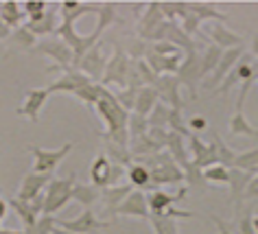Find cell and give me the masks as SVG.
<instances>
[{"instance_id": "obj_1", "label": "cell", "mask_w": 258, "mask_h": 234, "mask_svg": "<svg viewBox=\"0 0 258 234\" xmlns=\"http://www.w3.org/2000/svg\"><path fill=\"white\" fill-rule=\"evenodd\" d=\"M94 109L107 127L105 132L101 134V138L105 142H114V145H118V147L129 149V129H127L129 112L118 103L116 94H112L107 88L101 86V99L94 105Z\"/></svg>"}, {"instance_id": "obj_2", "label": "cell", "mask_w": 258, "mask_h": 234, "mask_svg": "<svg viewBox=\"0 0 258 234\" xmlns=\"http://www.w3.org/2000/svg\"><path fill=\"white\" fill-rule=\"evenodd\" d=\"M77 184L75 175L68 178H53L48 182L46 191H44V212L42 214H57L61 208H66V204L73 199V186Z\"/></svg>"}, {"instance_id": "obj_3", "label": "cell", "mask_w": 258, "mask_h": 234, "mask_svg": "<svg viewBox=\"0 0 258 234\" xmlns=\"http://www.w3.org/2000/svg\"><path fill=\"white\" fill-rule=\"evenodd\" d=\"M73 142H66V145H61L59 149H53V151H48V149H42V147H35V145H29V153L35 158V166H33V173H40V175H50L53 178V173L59 168V164L63 162V158L73 151Z\"/></svg>"}, {"instance_id": "obj_4", "label": "cell", "mask_w": 258, "mask_h": 234, "mask_svg": "<svg viewBox=\"0 0 258 234\" xmlns=\"http://www.w3.org/2000/svg\"><path fill=\"white\" fill-rule=\"evenodd\" d=\"M125 171H127V168L114 164L107 155H99V158L92 162V166H90V178H92V184L103 191V188L118 186L120 178H122V175H127Z\"/></svg>"}, {"instance_id": "obj_5", "label": "cell", "mask_w": 258, "mask_h": 234, "mask_svg": "<svg viewBox=\"0 0 258 234\" xmlns=\"http://www.w3.org/2000/svg\"><path fill=\"white\" fill-rule=\"evenodd\" d=\"M129 68H132V60H129V55L120 46H116L114 55L109 57V62H107V66H105V73H103V77H101V86L105 88L107 83L127 86Z\"/></svg>"}, {"instance_id": "obj_6", "label": "cell", "mask_w": 258, "mask_h": 234, "mask_svg": "<svg viewBox=\"0 0 258 234\" xmlns=\"http://www.w3.org/2000/svg\"><path fill=\"white\" fill-rule=\"evenodd\" d=\"M57 225L63 227V230H68V232H73V234H94L96 230H105V227H109L112 223L99 219L92 208H86L77 219H68V221L57 219Z\"/></svg>"}, {"instance_id": "obj_7", "label": "cell", "mask_w": 258, "mask_h": 234, "mask_svg": "<svg viewBox=\"0 0 258 234\" xmlns=\"http://www.w3.org/2000/svg\"><path fill=\"white\" fill-rule=\"evenodd\" d=\"M177 79L182 86L188 88V94L190 99H197V86L199 81L204 79L202 77V60H199V53H186L184 62L179 64V70H177Z\"/></svg>"}, {"instance_id": "obj_8", "label": "cell", "mask_w": 258, "mask_h": 234, "mask_svg": "<svg viewBox=\"0 0 258 234\" xmlns=\"http://www.w3.org/2000/svg\"><path fill=\"white\" fill-rule=\"evenodd\" d=\"M156 92L160 94V101L164 103V105H169L171 109H177V112H184V101L182 96H179V88H182V83L175 75H162L158 77L156 81Z\"/></svg>"}, {"instance_id": "obj_9", "label": "cell", "mask_w": 258, "mask_h": 234, "mask_svg": "<svg viewBox=\"0 0 258 234\" xmlns=\"http://www.w3.org/2000/svg\"><path fill=\"white\" fill-rule=\"evenodd\" d=\"M186 195H188V186H182L179 193H175V195L166 193L162 188H153V191L147 195V206H149V212L153 217H162L169 208H173L177 201H182Z\"/></svg>"}, {"instance_id": "obj_10", "label": "cell", "mask_w": 258, "mask_h": 234, "mask_svg": "<svg viewBox=\"0 0 258 234\" xmlns=\"http://www.w3.org/2000/svg\"><path fill=\"white\" fill-rule=\"evenodd\" d=\"M245 55V48L243 46H236V48H230V50H223V57L221 62H219V66L215 68V73H212L208 79L204 81V88L208 90H217V86H221L223 79L230 75V70L236 66L238 60Z\"/></svg>"}, {"instance_id": "obj_11", "label": "cell", "mask_w": 258, "mask_h": 234, "mask_svg": "<svg viewBox=\"0 0 258 234\" xmlns=\"http://www.w3.org/2000/svg\"><path fill=\"white\" fill-rule=\"evenodd\" d=\"M42 55H48L55 60V66L59 68H70L75 62V53L73 48L68 46L63 40H44V42H37V46L33 48Z\"/></svg>"}, {"instance_id": "obj_12", "label": "cell", "mask_w": 258, "mask_h": 234, "mask_svg": "<svg viewBox=\"0 0 258 234\" xmlns=\"http://www.w3.org/2000/svg\"><path fill=\"white\" fill-rule=\"evenodd\" d=\"M61 77L57 79L55 83H50V86L46 88L48 90V94H55V92H68V94H75L79 88L83 86H88V83H92V79L90 77H86L81 73V70H77V68H63L61 70Z\"/></svg>"}, {"instance_id": "obj_13", "label": "cell", "mask_w": 258, "mask_h": 234, "mask_svg": "<svg viewBox=\"0 0 258 234\" xmlns=\"http://www.w3.org/2000/svg\"><path fill=\"white\" fill-rule=\"evenodd\" d=\"M107 57H105V50H103V44H94L92 48L83 55V60L79 62L77 70H81L86 77L90 79H101V75L105 73V66H107Z\"/></svg>"}, {"instance_id": "obj_14", "label": "cell", "mask_w": 258, "mask_h": 234, "mask_svg": "<svg viewBox=\"0 0 258 234\" xmlns=\"http://www.w3.org/2000/svg\"><path fill=\"white\" fill-rule=\"evenodd\" d=\"M112 217H138V219H149V206H147V197L143 191H134L122 204L112 212Z\"/></svg>"}, {"instance_id": "obj_15", "label": "cell", "mask_w": 258, "mask_h": 234, "mask_svg": "<svg viewBox=\"0 0 258 234\" xmlns=\"http://www.w3.org/2000/svg\"><path fill=\"white\" fill-rule=\"evenodd\" d=\"M164 22L162 9H160V3H149L147 5V11L140 16V22L136 27V33L143 42H149V37L156 33V29Z\"/></svg>"}, {"instance_id": "obj_16", "label": "cell", "mask_w": 258, "mask_h": 234, "mask_svg": "<svg viewBox=\"0 0 258 234\" xmlns=\"http://www.w3.org/2000/svg\"><path fill=\"white\" fill-rule=\"evenodd\" d=\"M53 180L50 175H40V173H27L22 178V184L20 188H18V199L20 201H33L37 195H42L44 191H46L48 182Z\"/></svg>"}, {"instance_id": "obj_17", "label": "cell", "mask_w": 258, "mask_h": 234, "mask_svg": "<svg viewBox=\"0 0 258 234\" xmlns=\"http://www.w3.org/2000/svg\"><path fill=\"white\" fill-rule=\"evenodd\" d=\"M145 62L149 64V68H151L158 77H162V75H177L179 64L184 62V57H182V53L162 57V55H156V53H151V50H147Z\"/></svg>"}, {"instance_id": "obj_18", "label": "cell", "mask_w": 258, "mask_h": 234, "mask_svg": "<svg viewBox=\"0 0 258 234\" xmlns=\"http://www.w3.org/2000/svg\"><path fill=\"white\" fill-rule=\"evenodd\" d=\"M46 99H48V90L46 88L44 90H31V92L27 94V99H24V103L16 109V114L18 116H27L31 123H37L40 121V112H42Z\"/></svg>"}, {"instance_id": "obj_19", "label": "cell", "mask_w": 258, "mask_h": 234, "mask_svg": "<svg viewBox=\"0 0 258 234\" xmlns=\"http://www.w3.org/2000/svg\"><path fill=\"white\" fill-rule=\"evenodd\" d=\"M149 173H151V186L153 188L186 182L184 171L175 164V162H169V164H164V166H158V168H153V171H149Z\"/></svg>"}, {"instance_id": "obj_20", "label": "cell", "mask_w": 258, "mask_h": 234, "mask_svg": "<svg viewBox=\"0 0 258 234\" xmlns=\"http://www.w3.org/2000/svg\"><path fill=\"white\" fill-rule=\"evenodd\" d=\"M134 191H136V188L132 184H118V186H112V188H103L101 199H103V204H105V212L112 214Z\"/></svg>"}, {"instance_id": "obj_21", "label": "cell", "mask_w": 258, "mask_h": 234, "mask_svg": "<svg viewBox=\"0 0 258 234\" xmlns=\"http://www.w3.org/2000/svg\"><path fill=\"white\" fill-rule=\"evenodd\" d=\"M254 175L251 173H245L241 168H230V182L228 184L232 186V201L234 206L241 210L243 208V199H245V191H247V184L251 182Z\"/></svg>"}, {"instance_id": "obj_22", "label": "cell", "mask_w": 258, "mask_h": 234, "mask_svg": "<svg viewBox=\"0 0 258 234\" xmlns=\"http://www.w3.org/2000/svg\"><path fill=\"white\" fill-rule=\"evenodd\" d=\"M208 35H210V40L215 42V46H219L221 50H230V48H236V46L243 44L241 35L234 33V31H228L223 24H219V22H217V27L210 29Z\"/></svg>"}, {"instance_id": "obj_23", "label": "cell", "mask_w": 258, "mask_h": 234, "mask_svg": "<svg viewBox=\"0 0 258 234\" xmlns=\"http://www.w3.org/2000/svg\"><path fill=\"white\" fill-rule=\"evenodd\" d=\"M243 105H245V99H238L236 101V112L230 119V134L232 136H251V138H258V129L251 127L247 123V119H245V114H243Z\"/></svg>"}, {"instance_id": "obj_24", "label": "cell", "mask_w": 258, "mask_h": 234, "mask_svg": "<svg viewBox=\"0 0 258 234\" xmlns=\"http://www.w3.org/2000/svg\"><path fill=\"white\" fill-rule=\"evenodd\" d=\"M160 103V94L156 92V88H151V86H145V88H140V92L136 96V107H134V114H138V116H149L153 112V107H156Z\"/></svg>"}, {"instance_id": "obj_25", "label": "cell", "mask_w": 258, "mask_h": 234, "mask_svg": "<svg viewBox=\"0 0 258 234\" xmlns=\"http://www.w3.org/2000/svg\"><path fill=\"white\" fill-rule=\"evenodd\" d=\"M101 188H96L94 184H81V182H77V184L73 186V199L77 201V204L83 206V210L90 206H94V201L101 199Z\"/></svg>"}, {"instance_id": "obj_26", "label": "cell", "mask_w": 258, "mask_h": 234, "mask_svg": "<svg viewBox=\"0 0 258 234\" xmlns=\"http://www.w3.org/2000/svg\"><path fill=\"white\" fill-rule=\"evenodd\" d=\"M188 11L195 18H199V22L217 20L219 24H225V20H228L223 14H219V11L215 9V5H212V3H188Z\"/></svg>"}, {"instance_id": "obj_27", "label": "cell", "mask_w": 258, "mask_h": 234, "mask_svg": "<svg viewBox=\"0 0 258 234\" xmlns=\"http://www.w3.org/2000/svg\"><path fill=\"white\" fill-rule=\"evenodd\" d=\"M7 204H9V208H14V210H16V214L20 217V221L24 223V227L35 225V223H37V219H40V214H37L33 208H31L29 201H20L18 197H9V199H7Z\"/></svg>"}, {"instance_id": "obj_28", "label": "cell", "mask_w": 258, "mask_h": 234, "mask_svg": "<svg viewBox=\"0 0 258 234\" xmlns=\"http://www.w3.org/2000/svg\"><path fill=\"white\" fill-rule=\"evenodd\" d=\"M22 11H20V5L16 0H7V3L0 5V20L7 24L9 29H20L22 27Z\"/></svg>"}, {"instance_id": "obj_29", "label": "cell", "mask_w": 258, "mask_h": 234, "mask_svg": "<svg viewBox=\"0 0 258 234\" xmlns=\"http://www.w3.org/2000/svg\"><path fill=\"white\" fill-rule=\"evenodd\" d=\"M125 173H127V178H129V184H132L134 188H147V186H149L151 191H153L149 168H145L143 164L134 162L132 166H127V171H125Z\"/></svg>"}, {"instance_id": "obj_30", "label": "cell", "mask_w": 258, "mask_h": 234, "mask_svg": "<svg viewBox=\"0 0 258 234\" xmlns=\"http://www.w3.org/2000/svg\"><path fill=\"white\" fill-rule=\"evenodd\" d=\"M57 27H59V24H57V16H55V11H46V16H44L40 22H27V24H24V29H29L35 37H37V35L55 33Z\"/></svg>"}, {"instance_id": "obj_31", "label": "cell", "mask_w": 258, "mask_h": 234, "mask_svg": "<svg viewBox=\"0 0 258 234\" xmlns=\"http://www.w3.org/2000/svg\"><path fill=\"white\" fill-rule=\"evenodd\" d=\"M232 168H241L245 173L256 175L258 173V147L251 149V151H245V153H236L234 166Z\"/></svg>"}, {"instance_id": "obj_32", "label": "cell", "mask_w": 258, "mask_h": 234, "mask_svg": "<svg viewBox=\"0 0 258 234\" xmlns=\"http://www.w3.org/2000/svg\"><path fill=\"white\" fill-rule=\"evenodd\" d=\"M221 57H223V50L219 46H208L206 48V53L199 57V60H202V77H208V75L215 73V68L219 66Z\"/></svg>"}, {"instance_id": "obj_33", "label": "cell", "mask_w": 258, "mask_h": 234, "mask_svg": "<svg viewBox=\"0 0 258 234\" xmlns=\"http://www.w3.org/2000/svg\"><path fill=\"white\" fill-rule=\"evenodd\" d=\"M171 119V107L164 105V103H158L153 107V112L147 116V123H149V129H166Z\"/></svg>"}, {"instance_id": "obj_34", "label": "cell", "mask_w": 258, "mask_h": 234, "mask_svg": "<svg viewBox=\"0 0 258 234\" xmlns=\"http://www.w3.org/2000/svg\"><path fill=\"white\" fill-rule=\"evenodd\" d=\"M9 42L11 44H16L18 48H22V50H31V48H35L37 46V42H35V35L31 33L29 29H16V31H11V35H9Z\"/></svg>"}, {"instance_id": "obj_35", "label": "cell", "mask_w": 258, "mask_h": 234, "mask_svg": "<svg viewBox=\"0 0 258 234\" xmlns=\"http://www.w3.org/2000/svg\"><path fill=\"white\" fill-rule=\"evenodd\" d=\"M75 96L81 103H86L88 107H94L96 103H99V99H101V83H94V81L88 83V86H83V88L77 90Z\"/></svg>"}, {"instance_id": "obj_36", "label": "cell", "mask_w": 258, "mask_h": 234, "mask_svg": "<svg viewBox=\"0 0 258 234\" xmlns=\"http://www.w3.org/2000/svg\"><path fill=\"white\" fill-rule=\"evenodd\" d=\"M107 155H112L114 164H118L122 168L134 164V155L127 147H118V145H114V142H107Z\"/></svg>"}, {"instance_id": "obj_37", "label": "cell", "mask_w": 258, "mask_h": 234, "mask_svg": "<svg viewBox=\"0 0 258 234\" xmlns=\"http://www.w3.org/2000/svg\"><path fill=\"white\" fill-rule=\"evenodd\" d=\"M212 145H215V149H217V158H219V164H223V166H228V168H232L234 166V158H236V153L234 151H230V147L225 145V142L221 140V136H212Z\"/></svg>"}, {"instance_id": "obj_38", "label": "cell", "mask_w": 258, "mask_h": 234, "mask_svg": "<svg viewBox=\"0 0 258 234\" xmlns=\"http://www.w3.org/2000/svg\"><path fill=\"white\" fill-rule=\"evenodd\" d=\"M57 227V219L50 217V214H42L40 219H37L35 225L31 227H24V234H53V230Z\"/></svg>"}, {"instance_id": "obj_39", "label": "cell", "mask_w": 258, "mask_h": 234, "mask_svg": "<svg viewBox=\"0 0 258 234\" xmlns=\"http://www.w3.org/2000/svg\"><path fill=\"white\" fill-rule=\"evenodd\" d=\"M202 173H204L206 182H217V184H228V182H230V168L223 166V164L208 166V168H204Z\"/></svg>"}, {"instance_id": "obj_40", "label": "cell", "mask_w": 258, "mask_h": 234, "mask_svg": "<svg viewBox=\"0 0 258 234\" xmlns=\"http://www.w3.org/2000/svg\"><path fill=\"white\" fill-rule=\"evenodd\" d=\"M127 129H129V140H134V138H138V136H145L147 132H149V123H147L145 116L129 114Z\"/></svg>"}, {"instance_id": "obj_41", "label": "cell", "mask_w": 258, "mask_h": 234, "mask_svg": "<svg viewBox=\"0 0 258 234\" xmlns=\"http://www.w3.org/2000/svg\"><path fill=\"white\" fill-rule=\"evenodd\" d=\"M24 14L29 16L27 22H40L46 16V3L44 0H27L24 3Z\"/></svg>"}, {"instance_id": "obj_42", "label": "cell", "mask_w": 258, "mask_h": 234, "mask_svg": "<svg viewBox=\"0 0 258 234\" xmlns=\"http://www.w3.org/2000/svg\"><path fill=\"white\" fill-rule=\"evenodd\" d=\"M151 225H153V232L156 234H179L177 230V223L175 219H166V217H149Z\"/></svg>"}, {"instance_id": "obj_43", "label": "cell", "mask_w": 258, "mask_h": 234, "mask_svg": "<svg viewBox=\"0 0 258 234\" xmlns=\"http://www.w3.org/2000/svg\"><path fill=\"white\" fill-rule=\"evenodd\" d=\"M169 127H171V132L179 134V136H182V138H188V136H190V129H188V125H186V123H184V119H182V112H177V109H171Z\"/></svg>"}, {"instance_id": "obj_44", "label": "cell", "mask_w": 258, "mask_h": 234, "mask_svg": "<svg viewBox=\"0 0 258 234\" xmlns=\"http://www.w3.org/2000/svg\"><path fill=\"white\" fill-rule=\"evenodd\" d=\"M138 92H140V90H136V88H127V90H122V92L116 94V99H118V103L127 109V112H134V107H136V96H138Z\"/></svg>"}, {"instance_id": "obj_45", "label": "cell", "mask_w": 258, "mask_h": 234, "mask_svg": "<svg viewBox=\"0 0 258 234\" xmlns=\"http://www.w3.org/2000/svg\"><path fill=\"white\" fill-rule=\"evenodd\" d=\"M136 70H138V75H140V79H143L145 86H156V81H158V75L153 73V70L149 68V64H147L145 60H138L136 62Z\"/></svg>"}, {"instance_id": "obj_46", "label": "cell", "mask_w": 258, "mask_h": 234, "mask_svg": "<svg viewBox=\"0 0 258 234\" xmlns=\"http://www.w3.org/2000/svg\"><path fill=\"white\" fill-rule=\"evenodd\" d=\"M149 50H151V53H156V55H162V57H169V55L182 53V50H179L177 46H173V44H169V42H156Z\"/></svg>"}, {"instance_id": "obj_47", "label": "cell", "mask_w": 258, "mask_h": 234, "mask_svg": "<svg viewBox=\"0 0 258 234\" xmlns=\"http://www.w3.org/2000/svg\"><path fill=\"white\" fill-rule=\"evenodd\" d=\"M199 24H202V22H199V18H195V16H188V18H184V20H182V24H179V27H182L184 29V33L186 35H195L197 33V29H199Z\"/></svg>"}, {"instance_id": "obj_48", "label": "cell", "mask_w": 258, "mask_h": 234, "mask_svg": "<svg viewBox=\"0 0 258 234\" xmlns=\"http://www.w3.org/2000/svg\"><path fill=\"white\" fill-rule=\"evenodd\" d=\"M238 230L241 234H254V227H251V212L245 210L243 217H238Z\"/></svg>"}, {"instance_id": "obj_49", "label": "cell", "mask_w": 258, "mask_h": 234, "mask_svg": "<svg viewBox=\"0 0 258 234\" xmlns=\"http://www.w3.org/2000/svg\"><path fill=\"white\" fill-rule=\"evenodd\" d=\"M147 134H149L151 138L158 142V145L166 147V140H169V132H166V129H149V132H147Z\"/></svg>"}, {"instance_id": "obj_50", "label": "cell", "mask_w": 258, "mask_h": 234, "mask_svg": "<svg viewBox=\"0 0 258 234\" xmlns=\"http://www.w3.org/2000/svg\"><path fill=\"white\" fill-rule=\"evenodd\" d=\"M206 127H208V123H206L204 116H192V119L188 121V129H190V134H192V132H204Z\"/></svg>"}, {"instance_id": "obj_51", "label": "cell", "mask_w": 258, "mask_h": 234, "mask_svg": "<svg viewBox=\"0 0 258 234\" xmlns=\"http://www.w3.org/2000/svg\"><path fill=\"white\" fill-rule=\"evenodd\" d=\"M245 197H247V199H258V173L254 175V178H251V182L247 184Z\"/></svg>"}, {"instance_id": "obj_52", "label": "cell", "mask_w": 258, "mask_h": 234, "mask_svg": "<svg viewBox=\"0 0 258 234\" xmlns=\"http://www.w3.org/2000/svg\"><path fill=\"white\" fill-rule=\"evenodd\" d=\"M210 221L217 225V232L219 234H234V230H230L228 223H225L223 219H219V217H215V214H210Z\"/></svg>"}, {"instance_id": "obj_53", "label": "cell", "mask_w": 258, "mask_h": 234, "mask_svg": "<svg viewBox=\"0 0 258 234\" xmlns=\"http://www.w3.org/2000/svg\"><path fill=\"white\" fill-rule=\"evenodd\" d=\"M7 212H9V204H7V199L0 197V223H3V219L7 217Z\"/></svg>"}, {"instance_id": "obj_54", "label": "cell", "mask_w": 258, "mask_h": 234, "mask_svg": "<svg viewBox=\"0 0 258 234\" xmlns=\"http://www.w3.org/2000/svg\"><path fill=\"white\" fill-rule=\"evenodd\" d=\"M11 35V29L5 24L3 20H0V40H7V37Z\"/></svg>"}, {"instance_id": "obj_55", "label": "cell", "mask_w": 258, "mask_h": 234, "mask_svg": "<svg viewBox=\"0 0 258 234\" xmlns=\"http://www.w3.org/2000/svg\"><path fill=\"white\" fill-rule=\"evenodd\" d=\"M251 53L258 55V33H256L254 37H251Z\"/></svg>"}, {"instance_id": "obj_56", "label": "cell", "mask_w": 258, "mask_h": 234, "mask_svg": "<svg viewBox=\"0 0 258 234\" xmlns=\"http://www.w3.org/2000/svg\"><path fill=\"white\" fill-rule=\"evenodd\" d=\"M0 234H24L22 230H5V227H0Z\"/></svg>"}, {"instance_id": "obj_57", "label": "cell", "mask_w": 258, "mask_h": 234, "mask_svg": "<svg viewBox=\"0 0 258 234\" xmlns=\"http://www.w3.org/2000/svg\"><path fill=\"white\" fill-rule=\"evenodd\" d=\"M251 227H254V234H258V214L251 217Z\"/></svg>"}, {"instance_id": "obj_58", "label": "cell", "mask_w": 258, "mask_h": 234, "mask_svg": "<svg viewBox=\"0 0 258 234\" xmlns=\"http://www.w3.org/2000/svg\"><path fill=\"white\" fill-rule=\"evenodd\" d=\"M53 234H73V232H68V230H63V227H59V225H57L55 230H53Z\"/></svg>"}]
</instances>
